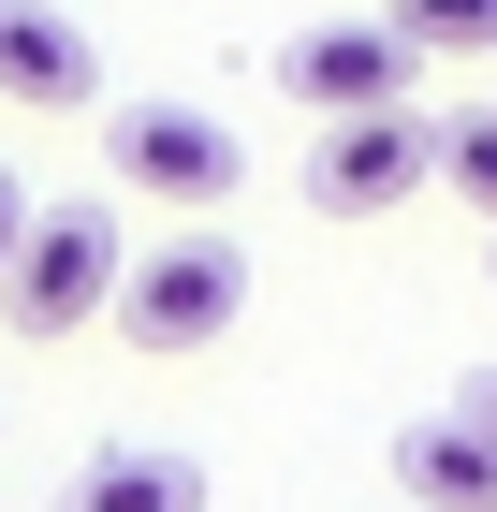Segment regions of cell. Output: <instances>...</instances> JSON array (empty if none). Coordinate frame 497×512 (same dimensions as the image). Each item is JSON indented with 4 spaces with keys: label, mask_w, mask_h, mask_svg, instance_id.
<instances>
[{
    "label": "cell",
    "mask_w": 497,
    "mask_h": 512,
    "mask_svg": "<svg viewBox=\"0 0 497 512\" xmlns=\"http://www.w3.org/2000/svg\"><path fill=\"white\" fill-rule=\"evenodd\" d=\"M439 191L497 220V103H468V118H439Z\"/></svg>",
    "instance_id": "10"
},
{
    "label": "cell",
    "mask_w": 497,
    "mask_h": 512,
    "mask_svg": "<svg viewBox=\"0 0 497 512\" xmlns=\"http://www.w3.org/2000/svg\"><path fill=\"white\" fill-rule=\"evenodd\" d=\"M0 103H103V44L74 0H0Z\"/></svg>",
    "instance_id": "6"
},
{
    "label": "cell",
    "mask_w": 497,
    "mask_h": 512,
    "mask_svg": "<svg viewBox=\"0 0 497 512\" xmlns=\"http://www.w3.org/2000/svg\"><path fill=\"white\" fill-rule=\"evenodd\" d=\"M234 308H249V249H234L220 220L132 249V278H117V337H132V352H205Z\"/></svg>",
    "instance_id": "1"
},
{
    "label": "cell",
    "mask_w": 497,
    "mask_h": 512,
    "mask_svg": "<svg viewBox=\"0 0 497 512\" xmlns=\"http://www.w3.org/2000/svg\"><path fill=\"white\" fill-rule=\"evenodd\" d=\"M395 512H497V439L468 410H424L395 439Z\"/></svg>",
    "instance_id": "7"
},
{
    "label": "cell",
    "mask_w": 497,
    "mask_h": 512,
    "mask_svg": "<svg viewBox=\"0 0 497 512\" xmlns=\"http://www.w3.org/2000/svg\"><path fill=\"white\" fill-rule=\"evenodd\" d=\"M454 410H468V425L497 439V366H468V395H454Z\"/></svg>",
    "instance_id": "12"
},
{
    "label": "cell",
    "mask_w": 497,
    "mask_h": 512,
    "mask_svg": "<svg viewBox=\"0 0 497 512\" xmlns=\"http://www.w3.org/2000/svg\"><path fill=\"white\" fill-rule=\"evenodd\" d=\"M439 191V118L424 103H381V118H322V147H307V205L322 220H381V205Z\"/></svg>",
    "instance_id": "4"
},
{
    "label": "cell",
    "mask_w": 497,
    "mask_h": 512,
    "mask_svg": "<svg viewBox=\"0 0 497 512\" xmlns=\"http://www.w3.org/2000/svg\"><path fill=\"white\" fill-rule=\"evenodd\" d=\"M410 44H395V15H322V30L278 44V88H293L307 118H381V103H410Z\"/></svg>",
    "instance_id": "5"
},
{
    "label": "cell",
    "mask_w": 497,
    "mask_h": 512,
    "mask_svg": "<svg viewBox=\"0 0 497 512\" xmlns=\"http://www.w3.org/2000/svg\"><path fill=\"white\" fill-rule=\"evenodd\" d=\"M103 161H117L132 205H234V191H249V147H234L205 103H117Z\"/></svg>",
    "instance_id": "3"
},
{
    "label": "cell",
    "mask_w": 497,
    "mask_h": 512,
    "mask_svg": "<svg viewBox=\"0 0 497 512\" xmlns=\"http://www.w3.org/2000/svg\"><path fill=\"white\" fill-rule=\"evenodd\" d=\"M59 512H205V469L176 439H103V454H74Z\"/></svg>",
    "instance_id": "8"
},
{
    "label": "cell",
    "mask_w": 497,
    "mask_h": 512,
    "mask_svg": "<svg viewBox=\"0 0 497 512\" xmlns=\"http://www.w3.org/2000/svg\"><path fill=\"white\" fill-rule=\"evenodd\" d=\"M117 278H132L117 205H44L30 249H15V278H0V308H15V337H88L117 308Z\"/></svg>",
    "instance_id": "2"
},
{
    "label": "cell",
    "mask_w": 497,
    "mask_h": 512,
    "mask_svg": "<svg viewBox=\"0 0 497 512\" xmlns=\"http://www.w3.org/2000/svg\"><path fill=\"white\" fill-rule=\"evenodd\" d=\"M30 220H44V205H30V176L0 161V278H15V249H30Z\"/></svg>",
    "instance_id": "11"
},
{
    "label": "cell",
    "mask_w": 497,
    "mask_h": 512,
    "mask_svg": "<svg viewBox=\"0 0 497 512\" xmlns=\"http://www.w3.org/2000/svg\"><path fill=\"white\" fill-rule=\"evenodd\" d=\"M395 44H410V59H454V74L468 59L497 74V0H395Z\"/></svg>",
    "instance_id": "9"
}]
</instances>
